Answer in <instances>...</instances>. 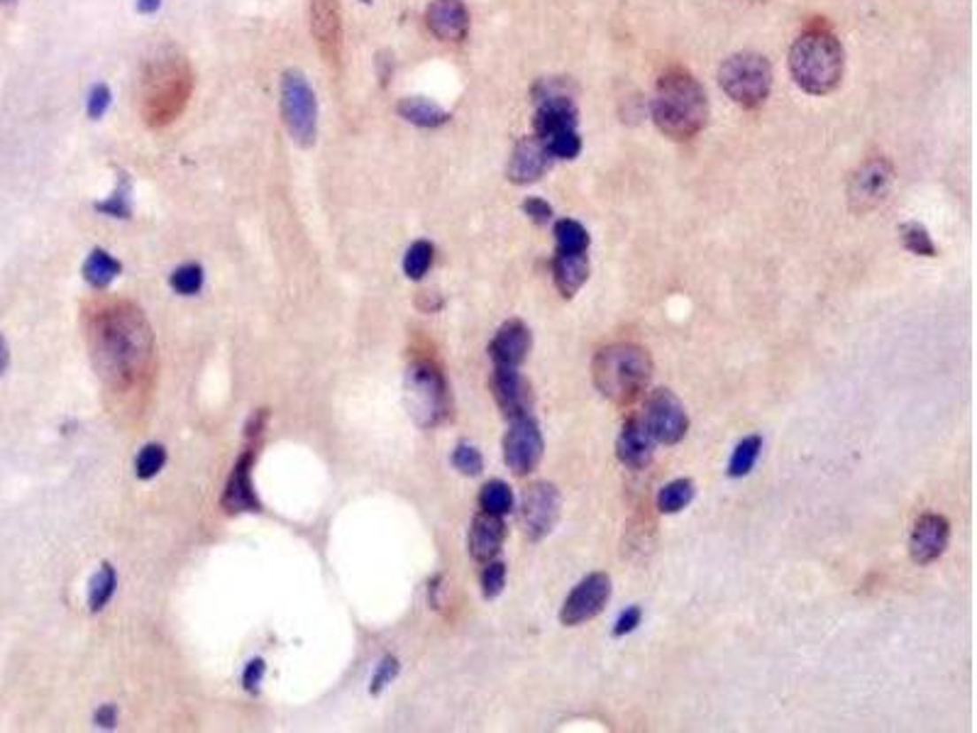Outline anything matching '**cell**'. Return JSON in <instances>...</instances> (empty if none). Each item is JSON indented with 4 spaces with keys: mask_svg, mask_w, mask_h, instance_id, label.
I'll use <instances>...</instances> for the list:
<instances>
[{
    "mask_svg": "<svg viewBox=\"0 0 977 733\" xmlns=\"http://www.w3.org/2000/svg\"><path fill=\"white\" fill-rule=\"evenodd\" d=\"M396 111L401 118H406L408 122H413L418 127H440L450 120V115L438 103L427 101V98H420V96H411V98H404L398 103Z\"/></svg>",
    "mask_w": 977,
    "mask_h": 733,
    "instance_id": "cb8c5ba5",
    "label": "cell"
},
{
    "mask_svg": "<svg viewBox=\"0 0 977 733\" xmlns=\"http://www.w3.org/2000/svg\"><path fill=\"white\" fill-rule=\"evenodd\" d=\"M433 257H435V250L426 240H418V243L411 244L406 259H404V272H406L408 279H423L430 265H433Z\"/></svg>",
    "mask_w": 977,
    "mask_h": 733,
    "instance_id": "4dcf8cb0",
    "label": "cell"
},
{
    "mask_svg": "<svg viewBox=\"0 0 977 733\" xmlns=\"http://www.w3.org/2000/svg\"><path fill=\"white\" fill-rule=\"evenodd\" d=\"M591 377L604 397L613 404H633L648 389L652 359L648 350L631 343H619L601 350L591 362Z\"/></svg>",
    "mask_w": 977,
    "mask_h": 733,
    "instance_id": "277c9868",
    "label": "cell"
},
{
    "mask_svg": "<svg viewBox=\"0 0 977 733\" xmlns=\"http://www.w3.org/2000/svg\"><path fill=\"white\" fill-rule=\"evenodd\" d=\"M530 345H533V336H530L528 326L523 320H509L499 328V333L491 340L488 355L494 359V365L520 366L528 357Z\"/></svg>",
    "mask_w": 977,
    "mask_h": 733,
    "instance_id": "ac0fdd59",
    "label": "cell"
},
{
    "mask_svg": "<svg viewBox=\"0 0 977 733\" xmlns=\"http://www.w3.org/2000/svg\"><path fill=\"white\" fill-rule=\"evenodd\" d=\"M491 391L496 404L504 411L506 418L528 416L533 408V391H530L528 379L519 372V366H499L494 369L491 377Z\"/></svg>",
    "mask_w": 977,
    "mask_h": 733,
    "instance_id": "5bb4252c",
    "label": "cell"
},
{
    "mask_svg": "<svg viewBox=\"0 0 977 733\" xmlns=\"http://www.w3.org/2000/svg\"><path fill=\"white\" fill-rule=\"evenodd\" d=\"M719 83L733 103L743 108H758L773 89V66L763 54L741 51L723 61Z\"/></svg>",
    "mask_w": 977,
    "mask_h": 733,
    "instance_id": "5b68a950",
    "label": "cell"
},
{
    "mask_svg": "<svg viewBox=\"0 0 977 733\" xmlns=\"http://www.w3.org/2000/svg\"><path fill=\"white\" fill-rule=\"evenodd\" d=\"M642 423L648 428L652 440L662 443V445H677L689 430L687 408L670 389H655L648 397Z\"/></svg>",
    "mask_w": 977,
    "mask_h": 733,
    "instance_id": "ba28073f",
    "label": "cell"
},
{
    "mask_svg": "<svg viewBox=\"0 0 977 733\" xmlns=\"http://www.w3.org/2000/svg\"><path fill=\"white\" fill-rule=\"evenodd\" d=\"M5 362H8V355H5V347H3V343H0V374H3V369H5Z\"/></svg>",
    "mask_w": 977,
    "mask_h": 733,
    "instance_id": "7dc6e473",
    "label": "cell"
},
{
    "mask_svg": "<svg viewBox=\"0 0 977 733\" xmlns=\"http://www.w3.org/2000/svg\"><path fill=\"white\" fill-rule=\"evenodd\" d=\"M262 677H265V662L262 660L250 662V665L244 667V677H242L244 690H252V692H255L257 687H259V683H262Z\"/></svg>",
    "mask_w": 977,
    "mask_h": 733,
    "instance_id": "7bdbcfd3",
    "label": "cell"
},
{
    "mask_svg": "<svg viewBox=\"0 0 977 733\" xmlns=\"http://www.w3.org/2000/svg\"><path fill=\"white\" fill-rule=\"evenodd\" d=\"M552 279H555L558 291L565 298H572L589 279V257H587V252L558 250L552 257Z\"/></svg>",
    "mask_w": 977,
    "mask_h": 733,
    "instance_id": "7402d4cb",
    "label": "cell"
},
{
    "mask_svg": "<svg viewBox=\"0 0 977 733\" xmlns=\"http://www.w3.org/2000/svg\"><path fill=\"white\" fill-rule=\"evenodd\" d=\"M118 274H120V262L108 252H103V250H93L88 259H86V265H83L86 282L91 286H98V289L111 284Z\"/></svg>",
    "mask_w": 977,
    "mask_h": 733,
    "instance_id": "d4e9b609",
    "label": "cell"
},
{
    "mask_svg": "<svg viewBox=\"0 0 977 733\" xmlns=\"http://www.w3.org/2000/svg\"><path fill=\"white\" fill-rule=\"evenodd\" d=\"M789 72L799 89L812 96L831 93L843 79V50L826 27L799 35L789 50Z\"/></svg>",
    "mask_w": 977,
    "mask_h": 733,
    "instance_id": "3957f363",
    "label": "cell"
},
{
    "mask_svg": "<svg viewBox=\"0 0 977 733\" xmlns=\"http://www.w3.org/2000/svg\"><path fill=\"white\" fill-rule=\"evenodd\" d=\"M506 587V565L504 562L488 560L484 572H481V591L487 599H494L499 597L501 591Z\"/></svg>",
    "mask_w": 977,
    "mask_h": 733,
    "instance_id": "d590c367",
    "label": "cell"
},
{
    "mask_svg": "<svg viewBox=\"0 0 977 733\" xmlns=\"http://www.w3.org/2000/svg\"><path fill=\"white\" fill-rule=\"evenodd\" d=\"M560 491L550 482H535L523 494V526L530 540H540L560 519Z\"/></svg>",
    "mask_w": 977,
    "mask_h": 733,
    "instance_id": "8fae6325",
    "label": "cell"
},
{
    "mask_svg": "<svg viewBox=\"0 0 977 733\" xmlns=\"http://www.w3.org/2000/svg\"><path fill=\"white\" fill-rule=\"evenodd\" d=\"M377 69H379V81L387 83L388 76H391V57H388V51H387V57H384V51L377 57Z\"/></svg>",
    "mask_w": 977,
    "mask_h": 733,
    "instance_id": "f6af8a7d",
    "label": "cell"
},
{
    "mask_svg": "<svg viewBox=\"0 0 977 733\" xmlns=\"http://www.w3.org/2000/svg\"><path fill=\"white\" fill-rule=\"evenodd\" d=\"M96 721H98V726H103V729L115 726V706H111V704L101 706V709L96 712Z\"/></svg>",
    "mask_w": 977,
    "mask_h": 733,
    "instance_id": "ee69618b",
    "label": "cell"
},
{
    "mask_svg": "<svg viewBox=\"0 0 977 733\" xmlns=\"http://www.w3.org/2000/svg\"><path fill=\"white\" fill-rule=\"evenodd\" d=\"M101 213H108V215H115V218H127L130 215V198H127V181L125 179H120V183H118V191L108 198V201H103V204L96 205Z\"/></svg>",
    "mask_w": 977,
    "mask_h": 733,
    "instance_id": "74e56055",
    "label": "cell"
},
{
    "mask_svg": "<svg viewBox=\"0 0 977 733\" xmlns=\"http://www.w3.org/2000/svg\"><path fill=\"white\" fill-rule=\"evenodd\" d=\"M311 32L323 59L333 66L340 64L342 54V8L340 0H308Z\"/></svg>",
    "mask_w": 977,
    "mask_h": 733,
    "instance_id": "4fadbf2b",
    "label": "cell"
},
{
    "mask_svg": "<svg viewBox=\"0 0 977 733\" xmlns=\"http://www.w3.org/2000/svg\"><path fill=\"white\" fill-rule=\"evenodd\" d=\"M427 30L442 42H462L469 30V12L462 0H433L426 11Z\"/></svg>",
    "mask_w": 977,
    "mask_h": 733,
    "instance_id": "e0dca14e",
    "label": "cell"
},
{
    "mask_svg": "<svg viewBox=\"0 0 977 733\" xmlns=\"http://www.w3.org/2000/svg\"><path fill=\"white\" fill-rule=\"evenodd\" d=\"M899 233H902V243H904L909 252L921 257H936V244H934L924 225L904 223L899 228Z\"/></svg>",
    "mask_w": 977,
    "mask_h": 733,
    "instance_id": "d6a6232c",
    "label": "cell"
},
{
    "mask_svg": "<svg viewBox=\"0 0 977 733\" xmlns=\"http://www.w3.org/2000/svg\"><path fill=\"white\" fill-rule=\"evenodd\" d=\"M694 499V482L692 479H674L670 484H665L658 494V509L662 513H680L684 506H689Z\"/></svg>",
    "mask_w": 977,
    "mask_h": 733,
    "instance_id": "484cf974",
    "label": "cell"
},
{
    "mask_svg": "<svg viewBox=\"0 0 977 733\" xmlns=\"http://www.w3.org/2000/svg\"><path fill=\"white\" fill-rule=\"evenodd\" d=\"M523 213L528 215L533 223L548 225L552 220V205L548 201H542V198H528V201H523Z\"/></svg>",
    "mask_w": 977,
    "mask_h": 733,
    "instance_id": "60d3db41",
    "label": "cell"
},
{
    "mask_svg": "<svg viewBox=\"0 0 977 733\" xmlns=\"http://www.w3.org/2000/svg\"><path fill=\"white\" fill-rule=\"evenodd\" d=\"M396 672H398L396 658H384V660L379 662L377 675H374V680H372V692L374 694L381 692V690H384V687L396 677Z\"/></svg>",
    "mask_w": 977,
    "mask_h": 733,
    "instance_id": "b9f144b4",
    "label": "cell"
},
{
    "mask_svg": "<svg viewBox=\"0 0 977 733\" xmlns=\"http://www.w3.org/2000/svg\"><path fill=\"white\" fill-rule=\"evenodd\" d=\"M504 538H506V526H504V519L496 516V513H487L481 511L472 521V529H469V552L477 562H488L494 560L499 555L501 545H504Z\"/></svg>",
    "mask_w": 977,
    "mask_h": 733,
    "instance_id": "44dd1931",
    "label": "cell"
},
{
    "mask_svg": "<svg viewBox=\"0 0 977 733\" xmlns=\"http://www.w3.org/2000/svg\"><path fill=\"white\" fill-rule=\"evenodd\" d=\"M652 120L672 140H689L709 120V101L704 86L684 69L660 76L652 98Z\"/></svg>",
    "mask_w": 977,
    "mask_h": 733,
    "instance_id": "6da1fadb",
    "label": "cell"
},
{
    "mask_svg": "<svg viewBox=\"0 0 977 733\" xmlns=\"http://www.w3.org/2000/svg\"><path fill=\"white\" fill-rule=\"evenodd\" d=\"M760 450H763V438H760V436H748V438L741 440V443L735 445V450H733L731 465H728V475H731V477H745V475L753 469L758 458H760Z\"/></svg>",
    "mask_w": 977,
    "mask_h": 733,
    "instance_id": "83f0119b",
    "label": "cell"
},
{
    "mask_svg": "<svg viewBox=\"0 0 977 733\" xmlns=\"http://www.w3.org/2000/svg\"><path fill=\"white\" fill-rule=\"evenodd\" d=\"M108 105H111V89L105 83L93 86V91L88 93V115L93 120H98L103 118V112L108 111Z\"/></svg>",
    "mask_w": 977,
    "mask_h": 733,
    "instance_id": "f35d334b",
    "label": "cell"
},
{
    "mask_svg": "<svg viewBox=\"0 0 977 733\" xmlns=\"http://www.w3.org/2000/svg\"><path fill=\"white\" fill-rule=\"evenodd\" d=\"M542 433H540L535 418L520 416L511 421L509 433L504 438V459L516 477H526L533 469L538 467L542 459Z\"/></svg>",
    "mask_w": 977,
    "mask_h": 733,
    "instance_id": "9c48e42d",
    "label": "cell"
},
{
    "mask_svg": "<svg viewBox=\"0 0 977 733\" xmlns=\"http://www.w3.org/2000/svg\"><path fill=\"white\" fill-rule=\"evenodd\" d=\"M555 240H558V250H567V252H587L589 247V235L584 230V225L572 218L555 223Z\"/></svg>",
    "mask_w": 977,
    "mask_h": 733,
    "instance_id": "f546056e",
    "label": "cell"
},
{
    "mask_svg": "<svg viewBox=\"0 0 977 733\" xmlns=\"http://www.w3.org/2000/svg\"><path fill=\"white\" fill-rule=\"evenodd\" d=\"M115 584H118V577H115V570L111 565H103L101 572L91 580V590H88V609L101 611L111 597L115 594Z\"/></svg>",
    "mask_w": 977,
    "mask_h": 733,
    "instance_id": "1f68e13d",
    "label": "cell"
},
{
    "mask_svg": "<svg viewBox=\"0 0 977 733\" xmlns=\"http://www.w3.org/2000/svg\"><path fill=\"white\" fill-rule=\"evenodd\" d=\"M950 526L943 516L927 513L914 523L912 538H909V555L916 565H931L936 562L948 548Z\"/></svg>",
    "mask_w": 977,
    "mask_h": 733,
    "instance_id": "9a60e30c",
    "label": "cell"
},
{
    "mask_svg": "<svg viewBox=\"0 0 977 733\" xmlns=\"http://www.w3.org/2000/svg\"><path fill=\"white\" fill-rule=\"evenodd\" d=\"M172 286L183 296H194L204 286V269L198 265H183L172 274Z\"/></svg>",
    "mask_w": 977,
    "mask_h": 733,
    "instance_id": "836d02e7",
    "label": "cell"
},
{
    "mask_svg": "<svg viewBox=\"0 0 977 733\" xmlns=\"http://www.w3.org/2000/svg\"><path fill=\"white\" fill-rule=\"evenodd\" d=\"M655 440L648 433V428L641 418H631L619 433L616 440V458L621 459V465L631 469H645L652 462L655 455Z\"/></svg>",
    "mask_w": 977,
    "mask_h": 733,
    "instance_id": "ffe728a7",
    "label": "cell"
},
{
    "mask_svg": "<svg viewBox=\"0 0 977 733\" xmlns=\"http://www.w3.org/2000/svg\"><path fill=\"white\" fill-rule=\"evenodd\" d=\"M281 115L288 133L301 147L316 143L318 103L311 83L301 72H284L281 76Z\"/></svg>",
    "mask_w": 977,
    "mask_h": 733,
    "instance_id": "52a82bcc",
    "label": "cell"
},
{
    "mask_svg": "<svg viewBox=\"0 0 977 733\" xmlns=\"http://www.w3.org/2000/svg\"><path fill=\"white\" fill-rule=\"evenodd\" d=\"M406 401L411 413L423 428L438 426L448 416V387L430 362H416L406 372Z\"/></svg>",
    "mask_w": 977,
    "mask_h": 733,
    "instance_id": "8992f818",
    "label": "cell"
},
{
    "mask_svg": "<svg viewBox=\"0 0 977 733\" xmlns=\"http://www.w3.org/2000/svg\"><path fill=\"white\" fill-rule=\"evenodd\" d=\"M550 162H552V154L548 152L545 143L540 140L538 135L533 137H523L516 150L511 154L509 169H506V176L509 181L519 183H533L538 181L542 174L550 169Z\"/></svg>",
    "mask_w": 977,
    "mask_h": 733,
    "instance_id": "2e32d148",
    "label": "cell"
},
{
    "mask_svg": "<svg viewBox=\"0 0 977 733\" xmlns=\"http://www.w3.org/2000/svg\"><path fill=\"white\" fill-rule=\"evenodd\" d=\"M479 504H481V511H487V513L506 516V513L513 509V494H511L509 484H504V482H499V479H494V482H488V484L481 487Z\"/></svg>",
    "mask_w": 977,
    "mask_h": 733,
    "instance_id": "f1b7e54d",
    "label": "cell"
},
{
    "mask_svg": "<svg viewBox=\"0 0 977 733\" xmlns=\"http://www.w3.org/2000/svg\"><path fill=\"white\" fill-rule=\"evenodd\" d=\"M144 333L147 330H137L135 323H130V330H127V318H120L115 320L105 336V350H108V359L112 365L122 366L125 372L127 369H135V365L142 359V355L147 352L144 347Z\"/></svg>",
    "mask_w": 977,
    "mask_h": 733,
    "instance_id": "d6986e66",
    "label": "cell"
},
{
    "mask_svg": "<svg viewBox=\"0 0 977 733\" xmlns=\"http://www.w3.org/2000/svg\"><path fill=\"white\" fill-rule=\"evenodd\" d=\"M611 599V577L604 572H594L570 591L560 609L562 626H581L596 619Z\"/></svg>",
    "mask_w": 977,
    "mask_h": 733,
    "instance_id": "30bf717a",
    "label": "cell"
},
{
    "mask_svg": "<svg viewBox=\"0 0 977 733\" xmlns=\"http://www.w3.org/2000/svg\"><path fill=\"white\" fill-rule=\"evenodd\" d=\"M166 462V452H164L162 445H144L142 452L137 455V477L140 479H152L159 475V469L164 467Z\"/></svg>",
    "mask_w": 977,
    "mask_h": 733,
    "instance_id": "e575fe53",
    "label": "cell"
},
{
    "mask_svg": "<svg viewBox=\"0 0 977 733\" xmlns=\"http://www.w3.org/2000/svg\"><path fill=\"white\" fill-rule=\"evenodd\" d=\"M548 152L552 154V159H574L581 150V140L577 135V127H562V130H555V133H548L540 137Z\"/></svg>",
    "mask_w": 977,
    "mask_h": 733,
    "instance_id": "4316f807",
    "label": "cell"
},
{
    "mask_svg": "<svg viewBox=\"0 0 977 733\" xmlns=\"http://www.w3.org/2000/svg\"><path fill=\"white\" fill-rule=\"evenodd\" d=\"M889 186H892V166H889V162L880 159V157L870 159L850 179V186H848L850 208L855 213L873 211L885 201L887 194H889Z\"/></svg>",
    "mask_w": 977,
    "mask_h": 733,
    "instance_id": "7c38bea8",
    "label": "cell"
},
{
    "mask_svg": "<svg viewBox=\"0 0 977 733\" xmlns=\"http://www.w3.org/2000/svg\"><path fill=\"white\" fill-rule=\"evenodd\" d=\"M452 465L462 472V475H469V477H477L479 472L484 469V459L479 455L477 448H472L467 443H462L452 452Z\"/></svg>",
    "mask_w": 977,
    "mask_h": 733,
    "instance_id": "8d00e7d4",
    "label": "cell"
},
{
    "mask_svg": "<svg viewBox=\"0 0 977 733\" xmlns=\"http://www.w3.org/2000/svg\"><path fill=\"white\" fill-rule=\"evenodd\" d=\"M252 462H255V452H244L237 467H235L233 477L225 487L223 506L225 511L230 513H240V511H259V501L255 497V489H252V482H250V469H252Z\"/></svg>",
    "mask_w": 977,
    "mask_h": 733,
    "instance_id": "603a6c76",
    "label": "cell"
},
{
    "mask_svg": "<svg viewBox=\"0 0 977 733\" xmlns=\"http://www.w3.org/2000/svg\"><path fill=\"white\" fill-rule=\"evenodd\" d=\"M0 3H12V0H0Z\"/></svg>",
    "mask_w": 977,
    "mask_h": 733,
    "instance_id": "c3c4849f",
    "label": "cell"
},
{
    "mask_svg": "<svg viewBox=\"0 0 977 733\" xmlns=\"http://www.w3.org/2000/svg\"><path fill=\"white\" fill-rule=\"evenodd\" d=\"M641 619H642L641 606H628V609L623 611L621 616H619L616 626H613V636H616V638H623V636L633 633L638 626H641Z\"/></svg>",
    "mask_w": 977,
    "mask_h": 733,
    "instance_id": "ab89813d",
    "label": "cell"
},
{
    "mask_svg": "<svg viewBox=\"0 0 977 733\" xmlns=\"http://www.w3.org/2000/svg\"><path fill=\"white\" fill-rule=\"evenodd\" d=\"M194 91L191 64L179 54H162L147 64L142 79V118L150 127H164L173 122L186 108Z\"/></svg>",
    "mask_w": 977,
    "mask_h": 733,
    "instance_id": "7a4b0ae2",
    "label": "cell"
},
{
    "mask_svg": "<svg viewBox=\"0 0 977 733\" xmlns=\"http://www.w3.org/2000/svg\"><path fill=\"white\" fill-rule=\"evenodd\" d=\"M159 5H162V0H137V11L144 12V15L154 12Z\"/></svg>",
    "mask_w": 977,
    "mask_h": 733,
    "instance_id": "bcb514c9",
    "label": "cell"
}]
</instances>
